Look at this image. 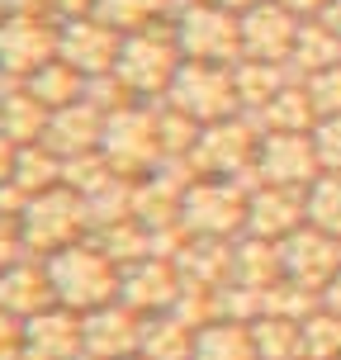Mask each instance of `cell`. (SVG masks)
I'll use <instances>...</instances> for the list:
<instances>
[{"instance_id":"52a82bcc","label":"cell","mask_w":341,"mask_h":360,"mask_svg":"<svg viewBox=\"0 0 341 360\" xmlns=\"http://www.w3.org/2000/svg\"><path fill=\"white\" fill-rule=\"evenodd\" d=\"M237 67V62H233ZM233 67H214V62H185L176 76V86L162 105H171L176 114H185L190 124H218V119H233L242 114L237 100V72Z\"/></svg>"},{"instance_id":"7bdbcfd3","label":"cell","mask_w":341,"mask_h":360,"mask_svg":"<svg viewBox=\"0 0 341 360\" xmlns=\"http://www.w3.org/2000/svg\"><path fill=\"white\" fill-rule=\"evenodd\" d=\"M5 86H10V81H5V76H0V90H5Z\"/></svg>"},{"instance_id":"e0dca14e","label":"cell","mask_w":341,"mask_h":360,"mask_svg":"<svg viewBox=\"0 0 341 360\" xmlns=\"http://www.w3.org/2000/svg\"><path fill=\"white\" fill-rule=\"evenodd\" d=\"M308 223L304 214V190H289V185H266L256 180L247 190V233L266 237V242H285L289 233H299Z\"/></svg>"},{"instance_id":"8992f818","label":"cell","mask_w":341,"mask_h":360,"mask_svg":"<svg viewBox=\"0 0 341 360\" xmlns=\"http://www.w3.org/2000/svg\"><path fill=\"white\" fill-rule=\"evenodd\" d=\"M247 190L242 180H214V176H199L185 195H180V233L185 237H233L247 233Z\"/></svg>"},{"instance_id":"ffe728a7","label":"cell","mask_w":341,"mask_h":360,"mask_svg":"<svg viewBox=\"0 0 341 360\" xmlns=\"http://www.w3.org/2000/svg\"><path fill=\"white\" fill-rule=\"evenodd\" d=\"M48 119H53V109L43 105L29 86H5L0 90V133H5L15 147L43 143Z\"/></svg>"},{"instance_id":"8d00e7d4","label":"cell","mask_w":341,"mask_h":360,"mask_svg":"<svg viewBox=\"0 0 341 360\" xmlns=\"http://www.w3.org/2000/svg\"><path fill=\"white\" fill-rule=\"evenodd\" d=\"M0 15H53V0H0Z\"/></svg>"},{"instance_id":"2e32d148","label":"cell","mask_w":341,"mask_h":360,"mask_svg":"<svg viewBox=\"0 0 341 360\" xmlns=\"http://www.w3.org/2000/svg\"><path fill=\"white\" fill-rule=\"evenodd\" d=\"M19 360H86V332H81V313L72 308H43L24 323V346Z\"/></svg>"},{"instance_id":"83f0119b","label":"cell","mask_w":341,"mask_h":360,"mask_svg":"<svg viewBox=\"0 0 341 360\" xmlns=\"http://www.w3.org/2000/svg\"><path fill=\"white\" fill-rule=\"evenodd\" d=\"M299 356L304 360H341V313L318 304L299 323Z\"/></svg>"},{"instance_id":"836d02e7","label":"cell","mask_w":341,"mask_h":360,"mask_svg":"<svg viewBox=\"0 0 341 360\" xmlns=\"http://www.w3.org/2000/svg\"><path fill=\"white\" fill-rule=\"evenodd\" d=\"M313 147H318L323 176H341V114H327L313 124Z\"/></svg>"},{"instance_id":"277c9868","label":"cell","mask_w":341,"mask_h":360,"mask_svg":"<svg viewBox=\"0 0 341 360\" xmlns=\"http://www.w3.org/2000/svg\"><path fill=\"white\" fill-rule=\"evenodd\" d=\"M19 237H24V252L29 256H57L86 242L90 237V209L86 195H76L72 185H53L43 195H29L19 209Z\"/></svg>"},{"instance_id":"484cf974","label":"cell","mask_w":341,"mask_h":360,"mask_svg":"<svg viewBox=\"0 0 341 360\" xmlns=\"http://www.w3.org/2000/svg\"><path fill=\"white\" fill-rule=\"evenodd\" d=\"M337 62H341V38L327 29L323 19H304L299 43H294V57H289V72L313 76V72H323V67H337Z\"/></svg>"},{"instance_id":"4fadbf2b","label":"cell","mask_w":341,"mask_h":360,"mask_svg":"<svg viewBox=\"0 0 341 360\" xmlns=\"http://www.w3.org/2000/svg\"><path fill=\"white\" fill-rule=\"evenodd\" d=\"M280 266H285V280L313 289V294H323V289L337 280V270H341V242L327 237L323 228L304 223L299 233H289L285 242H280Z\"/></svg>"},{"instance_id":"7c38bea8","label":"cell","mask_w":341,"mask_h":360,"mask_svg":"<svg viewBox=\"0 0 341 360\" xmlns=\"http://www.w3.org/2000/svg\"><path fill=\"white\" fill-rule=\"evenodd\" d=\"M318 176H323V166H318L313 133H261L256 180H266V185H289V190H308Z\"/></svg>"},{"instance_id":"f6af8a7d","label":"cell","mask_w":341,"mask_h":360,"mask_svg":"<svg viewBox=\"0 0 341 360\" xmlns=\"http://www.w3.org/2000/svg\"><path fill=\"white\" fill-rule=\"evenodd\" d=\"M299 360H304V356H299Z\"/></svg>"},{"instance_id":"ba28073f","label":"cell","mask_w":341,"mask_h":360,"mask_svg":"<svg viewBox=\"0 0 341 360\" xmlns=\"http://www.w3.org/2000/svg\"><path fill=\"white\" fill-rule=\"evenodd\" d=\"M171 29H176V43H180V53H185V62H214V67L242 62V24L223 5L199 0L185 15L171 19Z\"/></svg>"},{"instance_id":"60d3db41","label":"cell","mask_w":341,"mask_h":360,"mask_svg":"<svg viewBox=\"0 0 341 360\" xmlns=\"http://www.w3.org/2000/svg\"><path fill=\"white\" fill-rule=\"evenodd\" d=\"M323 304L332 308V313H341V270H337V280H332V285L323 289Z\"/></svg>"},{"instance_id":"f35d334b","label":"cell","mask_w":341,"mask_h":360,"mask_svg":"<svg viewBox=\"0 0 341 360\" xmlns=\"http://www.w3.org/2000/svg\"><path fill=\"white\" fill-rule=\"evenodd\" d=\"M280 5H285V10H294L299 19H318L327 5H332V0H280Z\"/></svg>"},{"instance_id":"6da1fadb","label":"cell","mask_w":341,"mask_h":360,"mask_svg":"<svg viewBox=\"0 0 341 360\" xmlns=\"http://www.w3.org/2000/svg\"><path fill=\"white\" fill-rule=\"evenodd\" d=\"M100 157L109 162L114 176L143 180L152 176L166 157V124H162V105H147V100H133V105L105 114V133H100Z\"/></svg>"},{"instance_id":"30bf717a","label":"cell","mask_w":341,"mask_h":360,"mask_svg":"<svg viewBox=\"0 0 341 360\" xmlns=\"http://www.w3.org/2000/svg\"><path fill=\"white\" fill-rule=\"evenodd\" d=\"M237 24H242V62L289 67L294 43H299V29H304V19L294 15V10H285L280 0H261L252 10H242Z\"/></svg>"},{"instance_id":"bcb514c9","label":"cell","mask_w":341,"mask_h":360,"mask_svg":"<svg viewBox=\"0 0 341 360\" xmlns=\"http://www.w3.org/2000/svg\"><path fill=\"white\" fill-rule=\"evenodd\" d=\"M0 19H5V15H0Z\"/></svg>"},{"instance_id":"ab89813d","label":"cell","mask_w":341,"mask_h":360,"mask_svg":"<svg viewBox=\"0 0 341 360\" xmlns=\"http://www.w3.org/2000/svg\"><path fill=\"white\" fill-rule=\"evenodd\" d=\"M318 19H323L327 29H332V34L341 38V0H332V5H327V10H323V15H318Z\"/></svg>"},{"instance_id":"f546056e","label":"cell","mask_w":341,"mask_h":360,"mask_svg":"<svg viewBox=\"0 0 341 360\" xmlns=\"http://www.w3.org/2000/svg\"><path fill=\"white\" fill-rule=\"evenodd\" d=\"M95 15L105 19L109 29L133 34V29H147V24L171 19V5L166 0H95Z\"/></svg>"},{"instance_id":"d6986e66","label":"cell","mask_w":341,"mask_h":360,"mask_svg":"<svg viewBox=\"0 0 341 360\" xmlns=\"http://www.w3.org/2000/svg\"><path fill=\"white\" fill-rule=\"evenodd\" d=\"M53 304H57V294H53V275H48L43 256H24L0 275V308L15 313L19 323H29L34 313H43Z\"/></svg>"},{"instance_id":"3957f363","label":"cell","mask_w":341,"mask_h":360,"mask_svg":"<svg viewBox=\"0 0 341 360\" xmlns=\"http://www.w3.org/2000/svg\"><path fill=\"white\" fill-rule=\"evenodd\" d=\"M48 275H53V294L62 308H72V313H95V308H105L119 299V280H124V266L114 261V256L86 237V242H76L67 252L48 256Z\"/></svg>"},{"instance_id":"cb8c5ba5","label":"cell","mask_w":341,"mask_h":360,"mask_svg":"<svg viewBox=\"0 0 341 360\" xmlns=\"http://www.w3.org/2000/svg\"><path fill=\"white\" fill-rule=\"evenodd\" d=\"M10 185H15L24 199L43 195V190H53V185H67V162H62L48 143H29V147H19Z\"/></svg>"},{"instance_id":"5bb4252c","label":"cell","mask_w":341,"mask_h":360,"mask_svg":"<svg viewBox=\"0 0 341 360\" xmlns=\"http://www.w3.org/2000/svg\"><path fill=\"white\" fill-rule=\"evenodd\" d=\"M180 270L171 256H143L124 266V280H119V304H128L138 318H152V313H171L180 299Z\"/></svg>"},{"instance_id":"d4e9b609","label":"cell","mask_w":341,"mask_h":360,"mask_svg":"<svg viewBox=\"0 0 341 360\" xmlns=\"http://www.w3.org/2000/svg\"><path fill=\"white\" fill-rule=\"evenodd\" d=\"M143 356L147 360H190L195 356V327L180 313H152L143 318Z\"/></svg>"},{"instance_id":"5b68a950","label":"cell","mask_w":341,"mask_h":360,"mask_svg":"<svg viewBox=\"0 0 341 360\" xmlns=\"http://www.w3.org/2000/svg\"><path fill=\"white\" fill-rule=\"evenodd\" d=\"M256 152H261V128L252 114H233L218 124L199 128L195 147H190V171L195 176H214V180H242L256 185Z\"/></svg>"},{"instance_id":"9a60e30c","label":"cell","mask_w":341,"mask_h":360,"mask_svg":"<svg viewBox=\"0 0 341 360\" xmlns=\"http://www.w3.org/2000/svg\"><path fill=\"white\" fill-rule=\"evenodd\" d=\"M81 332H86V360L143 356V318L119 299L95 308V313H81Z\"/></svg>"},{"instance_id":"9c48e42d","label":"cell","mask_w":341,"mask_h":360,"mask_svg":"<svg viewBox=\"0 0 341 360\" xmlns=\"http://www.w3.org/2000/svg\"><path fill=\"white\" fill-rule=\"evenodd\" d=\"M48 62H57V19L53 15H5L0 19V76L10 86H24Z\"/></svg>"},{"instance_id":"44dd1931","label":"cell","mask_w":341,"mask_h":360,"mask_svg":"<svg viewBox=\"0 0 341 360\" xmlns=\"http://www.w3.org/2000/svg\"><path fill=\"white\" fill-rule=\"evenodd\" d=\"M252 119H256V128H261V133H313L318 109H313V100H308L304 76H294L280 95H270V100L256 109Z\"/></svg>"},{"instance_id":"4dcf8cb0","label":"cell","mask_w":341,"mask_h":360,"mask_svg":"<svg viewBox=\"0 0 341 360\" xmlns=\"http://www.w3.org/2000/svg\"><path fill=\"white\" fill-rule=\"evenodd\" d=\"M304 214L313 228H323L327 237L341 242V176H318L304 190Z\"/></svg>"},{"instance_id":"e575fe53","label":"cell","mask_w":341,"mask_h":360,"mask_svg":"<svg viewBox=\"0 0 341 360\" xmlns=\"http://www.w3.org/2000/svg\"><path fill=\"white\" fill-rule=\"evenodd\" d=\"M24 237H19V218H10V214H0V275L15 266V261H24Z\"/></svg>"},{"instance_id":"7a4b0ae2","label":"cell","mask_w":341,"mask_h":360,"mask_svg":"<svg viewBox=\"0 0 341 360\" xmlns=\"http://www.w3.org/2000/svg\"><path fill=\"white\" fill-rule=\"evenodd\" d=\"M180 67H185V53H180V43H176L171 19H162V24H147V29L124 34L114 76L124 81V90L133 95V100L162 105L166 95H171V86H176Z\"/></svg>"},{"instance_id":"603a6c76","label":"cell","mask_w":341,"mask_h":360,"mask_svg":"<svg viewBox=\"0 0 341 360\" xmlns=\"http://www.w3.org/2000/svg\"><path fill=\"white\" fill-rule=\"evenodd\" d=\"M275 280H285V266H280V242H266V237L242 233L233 242V285L270 289Z\"/></svg>"},{"instance_id":"8fae6325","label":"cell","mask_w":341,"mask_h":360,"mask_svg":"<svg viewBox=\"0 0 341 360\" xmlns=\"http://www.w3.org/2000/svg\"><path fill=\"white\" fill-rule=\"evenodd\" d=\"M119 48H124V34L109 29L100 15H81V19H62V24H57V57H62L67 67H76L86 81L114 72Z\"/></svg>"},{"instance_id":"74e56055","label":"cell","mask_w":341,"mask_h":360,"mask_svg":"<svg viewBox=\"0 0 341 360\" xmlns=\"http://www.w3.org/2000/svg\"><path fill=\"white\" fill-rule=\"evenodd\" d=\"M15 157H19V147L0 133V185H10V176H15Z\"/></svg>"},{"instance_id":"4316f807","label":"cell","mask_w":341,"mask_h":360,"mask_svg":"<svg viewBox=\"0 0 341 360\" xmlns=\"http://www.w3.org/2000/svg\"><path fill=\"white\" fill-rule=\"evenodd\" d=\"M233 72H237V100H242V114H256L270 95H280V90L294 81V72H289V67H275V62H237Z\"/></svg>"},{"instance_id":"d6a6232c","label":"cell","mask_w":341,"mask_h":360,"mask_svg":"<svg viewBox=\"0 0 341 360\" xmlns=\"http://www.w3.org/2000/svg\"><path fill=\"white\" fill-rule=\"evenodd\" d=\"M308 86V100H313V109H318V119H327V114H341V62L337 67H323V72L304 76Z\"/></svg>"},{"instance_id":"d590c367","label":"cell","mask_w":341,"mask_h":360,"mask_svg":"<svg viewBox=\"0 0 341 360\" xmlns=\"http://www.w3.org/2000/svg\"><path fill=\"white\" fill-rule=\"evenodd\" d=\"M19 346H24V323L0 308V360H19Z\"/></svg>"},{"instance_id":"ac0fdd59","label":"cell","mask_w":341,"mask_h":360,"mask_svg":"<svg viewBox=\"0 0 341 360\" xmlns=\"http://www.w3.org/2000/svg\"><path fill=\"white\" fill-rule=\"evenodd\" d=\"M100 133H105V114L90 105V100H76V105L53 109L43 143L53 147L62 162H76V157H90V152H100Z\"/></svg>"},{"instance_id":"1f68e13d","label":"cell","mask_w":341,"mask_h":360,"mask_svg":"<svg viewBox=\"0 0 341 360\" xmlns=\"http://www.w3.org/2000/svg\"><path fill=\"white\" fill-rule=\"evenodd\" d=\"M256 332V351L261 360H299V323L294 318H256L252 323Z\"/></svg>"},{"instance_id":"ee69618b","label":"cell","mask_w":341,"mask_h":360,"mask_svg":"<svg viewBox=\"0 0 341 360\" xmlns=\"http://www.w3.org/2000/svg\"><path fill=\"white\" fill-rule=\"evenodd\" d=\"M128 360H147V356H128Z\"/></svg>"},{"instance_id":"7402d4cb","label":"cell","mask_w":341,"mask_h":360,"mask_svg":"<svg viewBox=\"0 0 341 360\" xmlns=\"http://www.w3.org/2000/svg\"><path fill=\"white\" fill-rule=\"evenodd\" d=\"M190 360H261L252 323H237V318L204 323L195 332V356Z\"/></svg>"},{"instance_id":"f1b7e54d","label":"cell","mask_w":341,"mask_h":360,"mask_svg":"<svg viewBox=\"0 0 341 360\" xmlns=\"http://www.w3.org/2000/svg\"><path fill=\"white\" fill-rule=\"evenodd\" d=\"M24 86L34 90V95H38V100H43L48 109H62V105H76V100H86V76L76 72V67H67L62 57H57V62H48L43 72H34L29 81H24Z\"/></svg>"},{"instance_id":"b9f144b4","label":"cell","mask_w":341,"mask_h":360,"mask_svg":"<svg viewBox=\"0 0 341 360\" xmlns=\"http://www.w3.org/2000/svg\"><path fill=\"white\" fill-rule=\"evenodd\" d=\"M209 5H223V10L242 15V10H252V5H261V0H209Z\"/></svg>"}]
</instances>
